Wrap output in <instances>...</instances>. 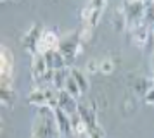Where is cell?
Instances as JSON below:
<instances>
[{"label":"cell","mask_w":154,"mask_h":138,"mask_svg":"<svg viewBox=\"0 0 154 138\" xmlns=\"http://www.w3.org/2000/svg\"><path fill=\"white\" fill-rule=\"evenodd\" d=\"M144 22H146L147 26H152V24H154V2H152V4H146Z\"/></svg>","instance_id":"7402d4cb"},{"label":"cell","mask_w":154,"mask_h":138,"mask_svg":"<svg viewBox=\"0 0 154 138\" xmlns=\"http://www.w3.org/2000/svg\"><path fill=\"white\" fill-rule=\"evenodd\" d=\"M2 2H4V0H2Z\"/></svg>","instance_id":"e575fe53"},{"label":"cell","mask_w":154,"mask_h":138,"mask_svg":"<svg viewBox=\"0 0 154 138\" xmlns=\"http://www.w3.org/2000/svg\"><path fill=\"white\" fill-rule=\"evenodd\" d=\"M54 114H56V121H57V128H59V133L61 136L68 138L73 135V126H71V116L68 112H64L63 109H54Z\"/></svg>","instance_id":"30bf717a"},{"label":"cell","mask_w":154,"mask_h":138,"mask_svg":"<svg viewBox=\"0 0 154 138\" xmlns=\"http://www.w3.org/2000/svg\"><path fill=\"white\" fill-rule=\"evenodd\" d=\"M111 24L116 31H123L126 28V17H125V12H123V7L114 12V16H112V19H111Z\"/></svg>","instance_id":"ffe728a7"},{"label":"cell","mask_w":154,"mask_h":138,"mask_svg":"<svg viewBox=\"0 0 154 138\" xmlns=\"http://www.w3.org/2000/svg\"><path fill=\"white\" fill-rule=\"evenodd\" d=\"M132 85H133V92H135L137 95L144 97L147 90L152 86V81H151V80H147V78H144V76H137V78L133 80Z\"/></svg>","instance_id":"ac0fdd59"},{"label":"cell","mask_w":154,"mask_h":138,"mask_svg":"<svg viewBox=\"0 0 154 138\" xmlns=\"http://www.w3.org/2000/svg\"><path fill=\"white\" fill-rule=\"evenodd\" d=\"M43 29H45L43 24H40V22H33V24L28 28V31L23 34L21 45L29 55L38 54V43H40V38H42Z\"/></svg>","instance_id":"52a82bcc"},{"label":"cell","mask_w":154,"mask_h":138,"mask_svg":"<svg viewBox=\"0 0 154 138\" xmlns=\"http://www.w3.org/2000/svg\"><path fill=\"white\" fill-rule=\"evenodd\" d=\"M152 85H154V76H152Z\"/></svg>","instance_id":"d6a6232c"},{"label":"cell","mask_w":154,"mask_h":138,"mask_svg":"<svg viewBox=\"0 0 154 138\" xmlns=\"http://www.w3.org/2000/svg\"><path fill=\"white\" fill-rule=\"evenodd\" d=\"M29 138H36V136H35V135H33V133H31V136H29Z\"/></svg>","instance_id":"4dcf8cb0"},{"label":"cell","mask_w":154,"mask_h":138,"mask_svg":"<svg viewBox=\"0 0 154 138\" xmlns=\"http://www.w3.org/2000/svg\"><path fill=\"white\" fill-rule=\"evenodd\" d=\"M88 136L90 138H106V133L100 126H95V128H92V130L88 131Z\"/></svg>","instance_id":"484cf974"},{"label":"cell","mask_w":154,"mask_h":138,"mask_svg":"<svg viewBox=\"0 0 154 138\" xmlns=\"http://www.w3.org/2000/svg\"><path fill=\"white\" fill-rule=\"evenodd\" d=\"M43 55H45V61H47V66H49L50 71L69 68L68 62H66V57L59 50H52V52H47V54H43Z\"/></svg>","instance_id":"4fadbf2b"},{"label":"cell","mask_w":154,"mask_h":138,"mask_svg":"<svg viewBox=\"0 0 154 138\" xmlns=\"http://www.w3.org/2000/svg\"><path fill=\"white\" fill-rule=\"evenodd\" d=\"M106 4H107V0H88V4L82 9V14H80L83 26H88L92 29L95 28V24L99 22L100 16L104 12Z\"/></svg>","instance_id":"277c9868"},{"label":"cell","mask_w":154,"mask_h":138,"mask_svg":"<svg viewBox=\"0 0 154 138\" xmlns=\"http://www.w3.org/2000/svg\"><path fill=\"white\" fill-rule=\"evenodd\" d=\"M154 0H146V4H152Z\"/></svg>","instance_id":"f1b7e54d"},{"label":"cell","mask_w":154,"mask_h":138,"mask_svg":"<svg viewBox=\"0 0 154 138\" xmlns=\"http://www.w3.org/2000/svg\"><path fill=\"white\" fill-rule=\"evenodd\" d=\"M151 66H152V69H154V52H152V57H151Z\"/></svg>","instance_id":"83f0119b"},{"label":"cell","mask_w":154,"mask_h":138,"mask_svg":"<svg viewBox=\"0 0 154 138\" xmlns=\"http://www.w3.org/2000/svg\"><path fill=\"white\" fill-rule=\"evenodd\" d=\"M130 38H132V41L137 47L144 48L149 43V38H151V28L147 26L146 22L130 28Z\"/></svg>","instance_id":"9c48e42d"},{"label":"cell","mask_w":154,"mask_h":138,"mask_svg":"<svg viewBox=\"0 0 154 138\" xmlns=\"http://www.w3.org/2000/svg\"><path fill=\"white\" fill-rule=\"evenodd\" d=\"M85 71H87V73H90V74L100 71V62H97L95 59H90V61L87 62V66H85Z\"/></svg>","instance_id":"cb8c5ba5"},{"label":"cell","mask_w":154,"mask_h":138,"mask_svg":"<svg viewBox=\"0 0 154 138\" xmlns=\"http://www.w3.org/2000/svg\"><path fill=\"white\" fill-rule=\"evenodd\" d=\"M71 126H73V135H78V136H82V135H88V126L85 124V121L82 117L76 114H73L71 116Z\"/></svg>","instance_id":"d6986e66"},{"label":"cell","mask_w":154,"mask_h":138,"mask_svg":"<svg viewBox=\"0 0 154 138\" xmlns=\"http://www.w3.org/2000/svg\"><path fill=\"white\" fill-rule=\"evenodd\" d=\"M123 12H125L126 17V28L142 24L144 22V14H146V4L144 2H135V0H125Z\"/></svg>","instance_id":"8992f818"},{"label":"cell","mask_w":154,"mask_h":138,"mask_svg":"<svg viewBox=\"0 0 154 138\" xmlns=\"http://www.w3.org/2000/svg\"><path fill=\"white\" fill-rule=\"evenodd\" d=\"M31 78L36 85L40 83H52V74L54 71H50L45 61V55L43 54H35L31 55Z\"/></svg>","instance_id":"5b68a950"},{"label":"cell","mask_w":154,"mask_h":138,"mask_svg":"<svg viewBox=\"0 0 154 138\" xmlns=\"http://www.w3.org/2000/svg\"><path fill=\"white\" fill-rule=\"evenodd\" d=\"M71 76H73V78H75V81L78 83V86H80V90H82V93H87L88 88H90V83H88L87 74H85L82 69L71 68Z\"/></svg>","instance_id":"e0dca14e"},{"label":"cell","mask_w":154,"mask_h":138,"mask_svg":"<svg viewBox=\"0 0 154 138\" xmlns=\"http://www.w3.org/2000/svg\"><path fill=\"white\" fill-rule=\"evenodd\" d=\"M59 41L61 36L57 34V29H43L40 43H38V54H47L52 50H59Z\"/></svg>","instance_id":"ba28073f"},{"label":"cell","mask_w":154,"mask_h":138,"mask_svg":"<svg viewBox=\"0 0 154 138\" xmlns=\"http://www.w3.org/2000/svg\"><path fill=\"white\" fill-rule=\"evenodd\" d=\"M144 102H146L147 105H154V85L146 92V95H144Z\"/></svg>","instance_id":"4316f807"},{"label":"cell","mask_w":154,"mask_h":138,"mask_svg":"<svg viewBox=\"0 0 154 138\" xmlns=\"http://www.w3.org/2000/svg\"><path fill=\"white\" fill-rule=\"evenodd\" d=\"M78 107H80V104H78V100L73 95H69L66 90L59 92V109H63L64 112L73 116V114L78 112Z\"/></svg>","instance_id":"7c38bea8"},{"label":"cell","mask_w":154,"mask_h":138,"mask_svg":"<svg viewBox=\"0 0 154 138\" xmlns=\"http://www.w3.org/2000/svg\"><path fill=\"white\" fill-rule=\"evenodd\" d=\"M78 116L85 121V124L88 126V130L99 126V123H97V109H95V104L94 102L90 104V107L80 104V107H78Z\"/></svg>","instance_id":"8fae6325"},{"label":"cell","mask_w":154,"mask_h":138,"mask_svg":"<svg viewBox=\"0 0 154 138\" xmlns=\"http://www.w3.org/2000/svg\"><path fill=\"white\" fill-rule=\"evenodd\" d=\"M92 28H88V26H82V29H80V38H82V41L83 43H88L90 41V38H92Z\"/></svg>","instance_id":"d4e9b609"},{"label":"cell","mask_w":154,"mask_h":138,"mask_svg":"<svg viewBox=\"0 0 154 138\" xmlns=\"http://www.w3.org/2000/svg\"><path fill=\"white\" fill-rule=\"evenodd\" d=\"M69 74H71V69L69 68H64V69H57V71H54L50 86H54L57 92L64 90V88H66V81H68Z\"/></svg>","instance_id":"5bb4252c"},{"label":"cell","mask_w":154,"mask_h":138,"mask_svg":"<svg viewBox=\"0 0 154 138\" xmlns=\"http://www.w3.org/2000/svg\"><path fill=\"white\" fill-rule=\"evenodd\" d=\"M83 41L80 38V29L78 31H71V33L61 36L59 41V52L66 57L68 66H71L73 62L76 61V57L83 52Z\"/></svg>","instance_id":"7a4b0ae2"},{"label":"cell","mask_w":154,"mask_h":138,"mask_svg":"<svg viewBox=\"0 0 154 138\" xmlns=\"http://www.w3.org/2000/svg\"><path fill=\"white\" fill-rule=\"evenodd\" d=\"M16 102V90L14 86H5L0 85V104L4 107H11Z\"/></svg>","instance_id":"2e32d148"},{"label":"cell","mask_w":154,"mask_h":138,"mask_svg":"<svg viewBox=\"0 0 154 138\" xmlns=\"http://www.w3.org/2000/svg\"><path fill=\"white\" fill-rule=\"evenodd\" d=\"M14 83V55L11 48L2 45L0 47V85L12 86Z\"/></svg>","instance_id":"3957f363"},{"label":"cell","mask_w":154,"mask_h":138,"mask_svg":"<svg viewBox=\"0 0 154 138\" xmlns=\"http://www.w3.org/2000/svg\"><path fill=\"white\" fill-rule=\"evenodd\" d=\"M26 100H28L29 105H35V107H43V105H47V97H45V90L40 88V86L33 88V90H31V92L28 93Z\"/></svg>","instance_id":"9a60e30c"},{"label":"cell","mask_w":154,"mask_h":138,"mask_svg":"<svg viewBox=\"0 0 154 138\" xmlns=\"http://www.w3.org/2000/svg\"><path fill=\"white\" fill-rule=\"evenodd\" d=\"M151 28H152V33H154V24H152V26H151Z\"/></svg>","instance_id":"1f68e13d"},{"label":"cell","mask_w":154,"mask_h":138,"mask_svg":"<svg viewBox=\"0 0 154 138\" xmlns=\"http://www.w3.org/2000/svg\"><path fill=\"white\" fill-rule=\"evenodd\" d=\"M16 2H19V0H16Z\"/></svg>","instance_id":"836d02e7"},{"label":"cell","mask_w":154,"mask_h":138,"mask_svg":"<svg viewBox=\"0 0 154 138\" xmlns=\"http://www.w3.org/2000/svg\"><path fill=\"white\" fill-rule=\"evenodd\" d=\"M135 2H144V4H146V0H135Z\"/></svg>","instance_id":"f546056e"},{"label":"cell","mask_w":154,"mask_h":138,"mask_svg":"<svg viewBox=\"0 0 154 138\" xmlns=\"http://www.w3.org/2000/svg\"><path fill=\"white\" fill-rule=\"evenodd\" d=\"M66 92L69 93V95H73L75 98H78V97L82 95V90H80V86H78V83L75 81V78L69 74V78H68V81H66Z\"/></svg>","instance_id":"44dd1931"},{"label":"cell","mask_w":154,"mask_h":138,"mask_svg":"<svg viewBox=\"0 0 154 138\" xmlns=\"http://www.w3.org/2000/svg\"><path fill=\"white\" fill-rule=\"evenodd\" d=\"M112 71H114V62L111 59H102L100 61V73H104V74H111Z\"/></svg>","instance_id":"603a6c76"},{"label":"cell","mask_w":154,"mask_h":138,"mask_svg":"<svg viewBox=\"0 0 154 138\" xmlns=\"http://www.w3.org/2000/svg\"><path fill=\"white\" fill-rule=\"evenodd\" d=\"M36 119L33 123V135L36 138H59V128H57L56 114L54 109H50L49 105L43 107H36Z\"/></svg>","instance_id":"6da1fadb"}]
</instances>
